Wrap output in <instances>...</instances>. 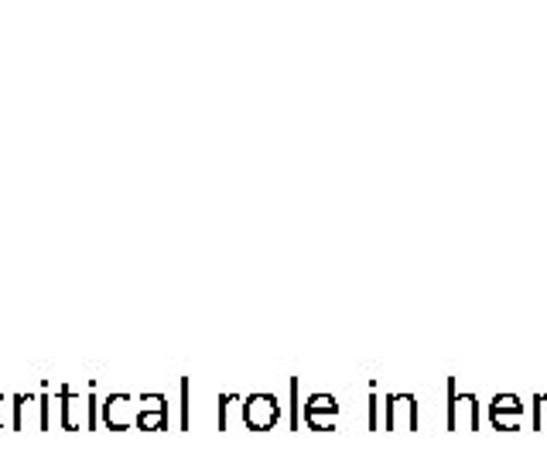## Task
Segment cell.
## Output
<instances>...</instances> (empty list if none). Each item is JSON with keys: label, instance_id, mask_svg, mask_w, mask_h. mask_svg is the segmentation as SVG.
<instances>
[{"label": "cell", "instance_id": "cell-5", "mask_svg": "<svg viewBox=\"0 0 547 462\" xmlns=\"http://www.w3.org/2000/svg\"><path fill=\"white\" fill-rule=\"evenodd\" d=\"M100 418L110 432H127L137 425V397L134 394H106L100 404Z\"/></svg>", "mask_w": 547, "mask_h": 462}, {"label": "cell", "instance_id": "cell-1", "mask_svg": "<svg viewBox=\"0 0 547 462\" xmlns=\"http://www.w3.org/2000/svg\"><path fill=\"white\" fill-rule=\"evenodd\" d=\"M445 397H448V432H462V425L469 428V432H479V421H483V408H479V397L476 394H462L459 384H455V377L445 380Z\"/></svg>", "mask_w": 547, "mask_h": 462}, {"label": "cell", "instance_id": "cell-4", "mask_svg": "<svg viewBox=\"0 0 547 462\" xmlns=\"http://www.w3.org/2000/svg\"><path fill=\"white\" fill-rule=\"evenodd\" d=\"M301 418L312 432H336L339 428V401L336 394H312L301 404Z\"/></svg>", "mask_w": 547, "mask_h": 462}, {"label": "cell", "instance_id": "cell-2", "mask_svg": "<svg viewBox=\"0 0 547 462\" xmlns=\"http://www.w3.org/2000/svg\"><path fill=\"white\" fill-rule=\"evenodd\" d=\"M240 411H243V425H247L250 432H271L277 421H281V401H277V394H267V391L247 394Z\"/></svg>", "mask_w": 547, "mask_h": 462}, {"label": "cell", "instance_id": "cell-13", "mask_svg": "<svg viewBox=\"0 0 547 462\" xmlns=\"http://www.w3.org/2000/svg\"><path fill=\"white\" fill-rule=\"evenodd\" d=\"M534 432H547V394H534Z\"/></svg>", "mask_w": 547, "mask_h": 462}, {"label": "cell", "instance_id": "cell-9", "mask_svg": "<svg viewBox=\"0 0 547 462\" xmlns=\"http://www.w3.org/2000/svg\"><path fill=\"white\" fill-rule=\"evenodd\" d=\"M178 391H182V404H178V425H182V432H189L192 428V380L189 377L178 380Z\"/></svg>", "mask_w": 547, "mask_h": 462}, {"label": "cell", "instance_id": "cell-6", "mask_svg": "<svg viewBox=\"0 0 547 462\" xmlns=\"http://www.w3.org/2000/svg\"><path fill=\"white\" fill-rule=\"evenodd\" d=\"M137 428L141 432H168L165 394H137Z\"/></svg>", "mask_w": 547, "mask_h": 462}, {"label": "cell", "instance_id": "cell-10", "mask_svg": "<svg viewBox=\"0 0 547 462\" xmlns=\"http://www.w3.org/2000/svg\"><path fill=\"white\" fill-rule=\"evenodd\" d=\"M288 391H291V432H298L301 428V384H298V377H291V384H288Z\"/></svg>", "mask_w": 547, "mask_h": 462}, {"label": "cell", "instance_id": "cell-14", "mask_svg": "<svg viewBox=\"0 0 547 462\" xmlns=\"http://www.w3.org/2000/svg\"><path fill=\"white\" fill-rule=\"evenodd\" d=\"M14 425V401L7 394H0V432Z\"/></svg>", "mask_w": 547, "mask_h": 462}, {"label": "cell", "instance_id": "cell-11", "mask_svg": "<svg viewBox=\"0 0 547 462\" xmlns=\"http://www.w3.org/2000/svg\"><path fill=\"white\" fill-rule=\"evenodd\" d=\"M236 401H243V397L219 394V432H230V408H233Z\"/></svg>", "mask_w": 547, "mask_h": 462}, {"label": "cell", "instance_id": "cell-8", "mask_svg": "<svg viewBox=\"0 0 547 462\" xmlns=\"http://www.w3.org/2000/svg\"><path fill=\"white\" fill-rule=\"evenodd\" d=\"M489 411H493V415H520L524 418V401H520V394H493Z\"/></svg>", "mask_w": 547, "mask_h": 462}, {"label": "cell", "instance_id": "cell-15", "mask_svg": "<svg viewBox=\"0 0 547 462\" xmlns=\"http://www.w3.org/2000/svg\"><path fill=\"white\" fill-rule=\"evenodd\" d=\"M370 432H380V397H377V384H373V391H370Z\"/></svg>", "mask_w": 547, "mask_h": 462}, {"label": "cell", "instance_id": "cell-12", "mask_svg": "<svg viewBox=\"0 0 547 462\" xmlns=\"http://www.w3.org/2000/svg\"><path fill=\"white\" fill-rule=\"evenodd\" d=\"M489 421H493V428L496 432H520V415H493V411H489Z\"/></svg>", "mask_w": 547, "mask_h": 462}, {"label": "cell", "instance_id": "cell-3", "mask_svg": "<svg viewBox=\"0 0 547 462\" xmlns=\"http://www.w3.org/2000/svg\"><path fill=\"white\" fill-rule=\"evenodd\" d=\"M400 421L407 425V432H418V428H421V418H418V397H414V394L390 391L387 397H383V428H387V432H397Z\"/></svg>", "mask_w": 547, "mask_h": 462}, {"label": "cell", "instance_id": "cell-7", "mask_svg": "<svg viewBox=\"0 0 547 462\" xmlns=\"http://www.w3.org/2000/svg\"><path fill=\"white\" fill-rule=\"evenodd\" d=\"M86 408V394H76L69 384L59 387V421L65 432H76L79 428V411Z\"/></svg>", "mask_w": 547, "mask_h": 462}]
</instances>
